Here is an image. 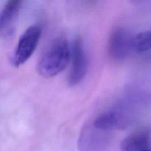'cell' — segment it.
Returning a JSON list of instances; mask_svg holds the SVG:
<instances>
[{
	"label": "cell",
	"mask_w": 151,
	"mask_h": 151,
	"mask_svg": "<svg viewBox=\"0 0 151 151\" xmlns=\"http://www.w3.org/2000/svg\"><path fill=\"white\" fill-rule=\"evenodd\" d=\"M132 121L131 111L122 104L114 109L99 115L93 120V124L97 128L105 131L125 129Z\"/></svg>",
	"instance_id": "obj_4"
},
{
	"label": "cell",
	"mask_w": 151,
	"mask_h": 151,
	"mask_svg": "<svg viewBox=\"0 0 151 151\" xmlns=\"http://www.w3.org/2000/svg\"><path fill=\"white\" fill-rule=\"evenodd\" d=\"M133 35L123 27L112 30L109 38L108 52L109 57L116 61H121L128 56L133 50Z\"/></svg>",
	"instance_id": "obj_5"
},
{
	"label": "cell",
	"mask_w": 151,
	"mask_h": 151,
	"mask_svg": "<svg viewBox=\"0 0 151 151\" xmlns=\"http://www.w3.org/2000/svg\"><path fill=\"white\" fill-rule=\"evenodd\" d=\"M151 136L149 131H139L125 137L120 143V151H150Z\"/></svg>",
	"instance_id": "obj_8"
},
{
	"label": "cell",
	"mask_w": 151,
	"mask_h": 151,
	"mask_svg": "<svg viewBox=\"0 0 151 151\" xmlns=\"http://www.w3.org/2000/svg\"><path fill=\"white\" fill-rule=\"evenodd\" d=\"M150 151H151V150H150Z\"/></svg>",
	"instance_id": "obj_11"
},
{
	"label": "cell",
	"mask_w": 151,
	"mask_h": 151,
	"mask_svg": "<svg viewBox=\"0 0 151 151\" xmlns=\"http://www.w3.org/2000/svg\"><path fill=\"white\" fill-rule=\"evenodd\" d=\"M70 59L69 83L70 86H75L84 79L88 70V58L81 38H75L72 43Z\"/></svg>",
	"instance_id": "obj_6"
},
{
	"label": "cell",
	"mask_w": 151,
	"mask_h": 151,
	"mask_svg": "<svg viewBox=\"0 0 151 151\" xmlns=\"http://www.w3.org/2000/svg\"><path fill=\"white\" fill-rule=\"evenodd\" d=\"M71 58V49L64 37H58L51 42L41 56L37 64L40 76L51 78L66 68Z\"/></svg>",
	"instance_id": "obj_1"
},
{
	"label": "cell",
	"mask_w": 151,
	"mask_h": 151,
	"mask_svg": "<svg viewBox=\"0 0 151 151\" xmlns=\"http://www.w3.org/2000/svg\"><path fill=\"white\" fill-rule=\"evenodd\" d=\"M110 131L97 128L93 122L81 130L78 151H106L110 143Z\"/></svg>",
	"instance_id": "obj_2"
},
{
	"label": "cell",
	"mask_w": 151,
	"mask_h": 151,
	"mask_svg": "<svg viewBox=\"0 0 151 151\" xmlns=\"http://www.w3.org/2000/svg\"><path fill=\"white\" fill-rule=\"evenodd\" d=\"M133 50L137 52L151 50V30L139 32L133 37Z\"/></svg>",
	"instance_id": "obj_9"
},
{
	"label": "cell",
	"mask_w": 151,
	"mask_h": 151,
	"mask_svg": "<svg viewBox=\"0 0 151 151\" xmlns=\"http://www.w3.org/2000/svg\"><path fill=\"white\" fill-rule=\"evenodd\" d=\"M23 0H7L0 13V37L7 38L15 29Z\"/></svg>",
	"instance_id": "obj_7"
},
{
	"label": "cell",
	"mask_w": 151,
	"mask_h": 151,
	"mask_svg": "<svg viewBox=\"0 0 151 151\" xmlns=\"http://www.w3.org/2000/svg\"><path fill=\"white\" fill-rule=\"evenodd\" d=\"M41 35V29L37 24L29 27L21 35L13 56V64L15 66L24 64L30 58L36 50Z\"/></svg>",
	"instance_id": "obj_3"
},
{
	"label": "cell",
	"mask_w": 151,
	"mask_h": 151,
	"mask_svg": "<svg viewBox=\"0 0 151 151\" xmlns=\"http://www.w3.org/2000/svg\"><path fill=\"white\" fill-rule=\"evenodd\" d=\"M131 1H134V2H138V1H140L141 0H130Z\"/></svg>",
	"instance_id": "obj_10"
}]
</instances>
